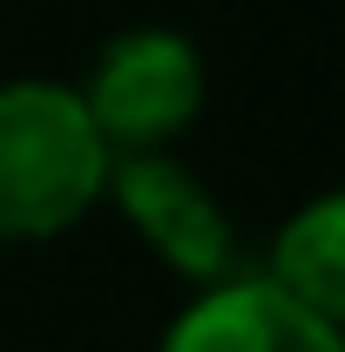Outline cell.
<instances>
[{
    "label": "cell",
    "mask_w": 345,
    "mask_h": 352,
    "mask_svg": "<svg viewBox=\"0 0 345 352\" xmlns=\"http://www.w3.org/2000/svg\"><path fill=\"white\" fill-rule=\"evenodd\" d=\"M109 142L68 82H0V237H61L109 190Z\"/></svg>",
    "instance_id": "6da1fadb"
},
{
    "label": "cell",
    "mask_w": 345,
    "mask_h": 352,
    "mask_svg": "<svg viewBox=\"0 0 345 352\" xmlns=\"http://www.w3.org/2000/svg\"><path fill=\"white\" fill-rule=\"evenodd\" d=\"M203 88H210V75H203V54L190 34L122 28L102 41V54L75 95H82L95 135L109 142V156H142V149H163L170 135L197 122Z\"/></svg>",
    "instance_id": "7a4b0ae2"
},
{
    "label": "cell",
    "mask_w": 345,
    "mask_h": 352,
    "mask_svg": "<svg viewBox=\"0 0 345 352\" xmlns=\"http://www.w3.org/2000/svg\"><path fill=\"white\" fill-rule=\"evenodd\" d=\"M102 197L142 230V244L170 264L176 278H197V285L244 278V271H237L244 244H237V230L223 217V204L203 190V176H190L176 156H163V149L115 156Z\"/></svg>",
    "instance_id": "3957f363"
},
{
    "label": "cell",
    "mask_w": 345,
    "mask_h": 352,
    "mask_svg": "<svg viewBox=\"0 0 345 352\" xmlns=\"http://www.w3.org/2000/svg\"><path fill=\"white\" fill-rule=\"evenodd\" d=\"M156 352H345L339 325L311 318L264 278L203 285L197 305H183Z\"/></svg>",
    "instance_id": "277c9868"
},
{
    "label": "cell",
    "mask_w": 345,
    "mask_h": 352,
    "mask_svg": "<svg viewBox=\"0 0 345 352\" xmlns=\"http://www.w3.org/2000/svg\"><path fill=\"white\" fill-rule=\"evenodd\" d=\"M258 278L278 285L311 318L339 325L345 318V197H332V190L311 197L298 217L271 237V258H264Z\"/></svg>",
    "instance_id": "5b68a950"
}]
</instances>
